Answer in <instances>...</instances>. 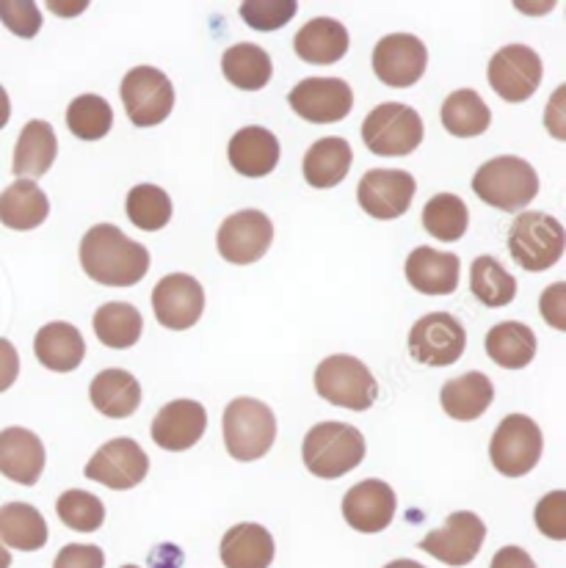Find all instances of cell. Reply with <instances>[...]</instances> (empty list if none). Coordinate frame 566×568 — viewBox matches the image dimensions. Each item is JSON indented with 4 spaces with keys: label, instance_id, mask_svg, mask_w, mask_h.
<instances>
[{
    "label": "cell",
    "instance_id": "obj_1",
    "mask_svg": "<svg viewBox=\"0 0 566 568\" xmlns=\"http://www.w3.org/2000/svg\"><path fill=\"white\" fill-rule=\"evenodd\" d=\"M81 265L89 280L109 287H133L150 271V252L119 226L98 224L83 235Z\"/></svg>",
    "mask_w": 566,
    "mask_h": 568
},
{
    "label": "cell",
    "instance_id": "obj_2",
    "mask_svg": "<svg viewBox=\"0 0 566 568\" xmlns=\"http://www.w3.org/2000/svg\"><path fill=\"white\" fill-rule=\"evenodd\" d=\"M473 193L503 213H523L539 193V174L517 155L492 158L475 172Z\"/></svg>",
    "mask_w": 566,
    "mask_h": 568
},
{
    "label": "cell",
    "instance_id": "obj_3",
    "mask_svg": "<svg viewBox=\"0 0 566 568\" xmlns=\"http://www.w3.org/2000/svg\"><path fill=\"white\" fill-rule=\"evenodd\" d=\"M304 467L315 477L337 480L356 469L365 458V439L354 425L319 423L304 436Z\"/></svg>",
    "mask_w": 566,
    "mask_h": 568
},
{
    "label": "cell",
    "instance_id": "obj_4",
    "mask_svg": "<svg viewBox=\"0 0 566 568\" xmlns=\"http://www.w3.org/2000/svg\"><path fill=\"white\" fill-rule=\"evenodd\" d=\"M276 417L254 397H235L224 408V445L235 462H257L274 447Z\"/></svg>",
    "mask_w": 566,
    "mask_h": 568
},
{
    "label": "cell",
    "instance_id": "obj_5",
    "mask_svg": "<svg viewBox=\"0 0 566 568\" xmlns=\"http://www.w3.org/2000/svg\"><path fill=\"white\" fill-rule=\"evenodd\" d=\"M566 232L550 213H519L508 230V252L519 268L547 271L564 257Z\"/></svg>",
    "mask_w": 566,
    "mask_h": 568
},
{
    "label": "cell",
    "instance_id": "obj_6",
    "mask_svg": "<svg viewBox=\"0 0 566 568\" xmlns=\"http://www.w3.org/2000/svg\"><path fill=\"white\" fill-rule=\"evenodd\" d=\"M423 119L415 108L382 102L362 122V141L378 158L412 155L423 144Z\"/></svg>",
    "mask_w": 566,
    "mask_h": 568
},
{
    "label": "cell",
    "instance_id": "obj_7",
    "mask_svg": "<svg viewBox=\"0 0 566 568\" xmlns=\"http://www.w3.org/2000/svg\"><path fill=\"white\" fill-rule=\"evenodd\" d=\"M315 392L337 408L367 412L376 403L378 384L360 359L337 354L315 367Z\"/></svg>",
    "mask_w": 566,
    "mask_h": 568
},
{
    "label": "cell",
    "instance_id": "obj_8",
    "mask_svg": "<svg viewBox=\"0 0 566 568\" xmlns=\"http://www.w3.org/2000/svg\"><path fill=\"white\" fill-rule=\"evenodd\" d=\"M545 450V436L539 425L525 414H508L489 442L492 467L503 477H523L539 464Z\"/></svg>",
    "mask_w": 566,
    "mask_h": 568
},
{
    "label": "cell",
    "instance_id": "obj_9",
    "mask_svg": "<svg viewBox=\"0 0 566 568\" xmlns=\"http://www.w3.org/2000/svg\"><path fill=\"white\" fill-rule=\"evenodd\" d=\"M119 97L135 128H155L174 108V87L155 67H135L124 75Z\"/></svg>",
    "mask_w": 566,
    "mask_h": 568
},
{
    "label": "cell",
    "instance_id": "obj_10",
    "mask_svg": "<svg viewBox=\"0 0 566 568\" xmlns=\"http://www.w3.org/2000/svg\"><path fill=\"white\" fill-rule=\"evenodd\" d=\"M464 348H467V332L448 312L423 315L410 332L412 359L426 367L456 365Z\"/></svg>",
    "mask_w": 566,
    "mask_h": 568
},
{
    "label": "cell",
    "instance_id": "obj_11",
    "mask_svg": "<svg viewBox=\"0 0 566 568\" xmlns=\"http://www.w3.org/2000/svg\"><path fill=\"white\" fill-rule=\"evenodd\" d=\"M545 67L528 44H506L489 61V87L501 100L525 102L539 89Z\"/></svg>",
    "mask_w": 566,
    "mask_h": 568
},
{
    "label": "cell",
    "instance_id": "obj_12",
    "mask_svg": "<svg viewBox=\"0 0 566 568\" xmlns=\"http://www.w3.org/2000/svg\"><path fill=\"white\" fill-rule=\"evenodd\" d=\"M271 243H274V224L260 210H241L219 226V254L232 265L257 263L260 257H265Z\"/></svg>",
    "mask_w": 566,
    "mask_h": 568
},
{
    "label": "cell",
    "instance_id": "obj_13",
    "mask_svg": "<svg viewBox=\"0 0 566 568\" xmlns=\"http://www.w3.org/2000/svg\"><path fill=\"white\" fill-rule=\"evenodd\" d=\"M484 538L486 525L481 521V516L473 514V510H458V514H451L445 519V527L423 538L421 549L432 555V558L443 560L445 566L458 568L478 558Z\"/></svg>",
    "mask_w": 566,
    "mask_h": 568
},
{
    "label": "cell",
    "instance_id": "obj_14",
    "mask_svg": "<svg viewBox=\"0 0 566 568\" xmlns=\"http://www.w3.org/2000/svg\"><path fill=\"white\" fill-rule=\"evenodd\" d=\"M428 50L412 33H390L373 48V72L393 89H410L426 75Z\"/></svg>",
    "mask_w": 566,
    "mask_h": 568
},
{
    "label": "cell",
    "instance_id": "obj_15",
    "mask_svg": "<svg viewBox=\"0 0 566 568\" xmlns=\"http://www.w3.org/2000/svg\"><path fill=\"white\" fill-rule=\"evenodd\" d=\"M417 183L410 172L401 169H371L356 185V199L367 215L378 221L401 219L412 207Z\"/></svg>",
    "mask_w": 566,
    "mask_h": 568
},
{
    "label": "cell",
    "instance_id": "obj_16",
    "mask_svg": "<svg viewBox=\"0 0 566 568\" xmlns=\"http://www.w3.org/2000/svg\"><path fill=\"white\" fill-rule=\"evenodd\" d=\"M293 113L310 124L343 122L354 108V92L340 78H307L287 94Z\"/></svg>",
    "mask_w": 566,
    "mask_h": 568
},
{
    "label": "cell",
    "instance_id": "obj_17",
    "mask_svg": "<svg viewBox=\"0 0 566 568\" xmlns=\"http://www.w3.org/2000/svg\"><path fill=\"white\" fill-rule=\"evenodd\" d=\"M150 473V456L135 439H111L87 464V477L113 491H130Z\"/></svg>",
    "mask_w": 566,
    "mask_h": 568
},
{
    "label": "cell",
    "instance_id": "obj_18",
    "mask_svg": "<svg viewBox=\"0 0 566 568\" xmlns=\"http://www.w3.org/2000/svg\"><path fill=\"white\" fill-rule=\"evenodd\" d=\"M152 310L161 326L185 332L196 326L205 312V290L189 274H169L152 290Z\"/></svg>",
    "mask_w": 566,
    "mask_h": 568
},
{
    "label": "cell",
    "instance_id": "obj_19",
    "mask_svg": "<svg viewBox=\"0 0 566 568\" xmlns=\"http://www.w3.org/2000/svg\"><path fill=\"white\" fill-rule=\"evenodd\" d=\"M208 428V412L196 400H172L152 419V442L161 450L183 453L202 439Z\"/></svg>",
    "mask_w": 566,
    "mask_h": 568
},
{
    "label": "cell",
    "instance_id": "obj_20",
    "mask_svg": "<svg viewBox=\"0 0 566 568\" xmlns=\"http://www.w3.org/2000/svg\"><path fill=\"white\" fill-rule=\"evenodd\" d=\"M395 491L384 480H362L343 497V516L356 532L387 530L395 516Z\"/></svg>",
    "mask_w": 566,
    "mask_h": 568
},
{
    "label": "cell",
    "instance_id": "obj_21",
    "mask_svg": "<svg viewBox=\"0 0 566 568\" xmlns=\"http://www.w3.org/2000/svg\"><path fill=\"white\" fill-rule=\"evenodd\" d=\"M44 473V445L33 430L6 428L0 430V475L20 486H37Z\"/></svg>",
    "mask_w": 566,
    "mask_h": 568
},
{
    "label": "cell",
    "instance_id": "obj_22",
    "mask_svg": "<svg viewBox=\"0 0 566 568\" xmlns=\"http://www.w3.org/2000/svg\"><path fill=\"white\" fill-rule=\"evenodd\" d=\"M226 158L243 178H269L280 163V139L265 128H243L230 139Z\"/></svg>",
    "mask_w": 566,
    "mask_h": 568
},
{
    "label": "cell",
    "instance_id": "obj_23",
    "mask_svg": "<svg viewBox=\"0 0 566 568\" xmlns=\"http://www.w3.org/2000/svg\"><path fill=\"white\" fill-rule=\"evenodd\" d=\"M406 282L423 295H451L458 287L462 263L456 254L421 246L406 257Z\"/></svg>",
    "mask_w": 566,
    "mask_h": 568
},
{
    "label": "cell",
    "instance_id": "obj_24",
    "mask_svg": "<svg viewBox=\"0 0 566 568\" xmlns=\"http://www.w3.org/2000/svg\"><path fill=\"white\" fill-rule=\"evenodd\" d=\"M55 155H59V141H55L53 128L48 122H42V119H31L22 128L20 139H17L11 172L20 180L37 183L39 178H44L53 169Z\"/></svg>",
    "mask_w": 566,
    "mask_h": 568
},
{
    "label": "cell",
    "instance_id": "obj_25",
    "mask_svg": "<svg viewBox=\"0 0 566 568\" xmlns=\"http://www.w3.org/2000/svg\"><path fill=\"white\" fill-rule=\"evenodd\" d=\"M33 354L48 371L72 373L81 367L83 356H87V343L72 323H44L33 339Z\"/></svg>",
    "mask_w": 566,
    "mask_h": 568
},
{
    "label": "cell",
    "instance_id": "obj_26",
    "mask_svg": "<svg viewBox=\"0 0 566 568\" xmlns=\"http://www.w3.org/2000/svg\"><path fill=\"white\" fill-rule=\"evenodd\" d=\"M274 552L276 547L271 532L254 521L230 527L222 538V547H219L226 568H269L274 564Z\"/></svg>",
    "mask_w": 566,
    "mask_h": 568
},
{
    "label": "cell",
    "instance_id": "obj_27",
    "mask_svg": "<svg viewBox=\"0 0 566 568\" xmlns=\"http://www.w3.org/2000/svg\"><path fill=\"white\" fill-rule=\"evenodd\" d=\"M293 50L307 64H337L348 53V31L340 20L315 17L296 33Z\"/></svg>",
    "mask_w": 566,
    "mask_h": 568
},
{
    "label": "cell",
    "instance_id": "obj_28",
    "mask_svg": "<svg viewBox=\"0 0 566 568\" xmlns=\"http://www.w3.org/2000/svg\"><path fill=\"white\" fill-rule=\"evenodd\" d=\"M495 400V386L489 376L473 371L464 376L445 381L443 392H439V403H443L445 414L456 419V423H473Z\"/></svg>",
    "mask_w": 566,
    "mask_h": 568
},
{
    "label": "cell",
    "instance_id": "obj_29",
    "mask_svg": "<svg viewBox=\"0 0 566 568\" xmlns=\"http://www.w3.org/2000/svg\"><path fill=\"white\" fill-rule=\"evenodd\" d=\"M89 397H92V406L100 414L111 419H124L139 412L141 384L135 381L133 373L111 367V371L94 376L92 386H89Z\"/></svg>",
    "mask_w": 566,
    "mask_h": 568
},
{
    "label": "cell",
    "instance_id": "obj_30",
    "mask_svg": "<svg viewBox=\"0 0 566 568\" xmlns=\"http://www.w3.org/2000/svg\"><path fill=\"white\" fill-rule=\"evenodd\" d=\"M354 163V152L345 139H321L304 155V180L313 189H335L343 183Z\"/></svg>",
    "mask_w": 566,
    "mask_h": 568
},
{
    "label": "cell",
    "instance_id": "obj_31",
    "mask_svg": "<svg viewBox=\"0 0 566 568\" xmlns=\"http://www.w3.org/2000/svg\"><path fill=\"white\" fill-rule=\"evenodd\" d=\"M48 213V193L31 180H17L14 185L0 193V224L9 226V230H37V226L44 224Z\"/></svg>",
    "mask_w": 566,
    "mask_h": 568
},
{
    "label": "cell",
    "instance_id": "obj_32",
    "mask_svg": "<svg viewBox=\"0 0 566 568\" xmlns=\"http://www.w3.org/2000/svg\"><path fill=\"white\" fill-rule=\"evenodd\" d=\"M486 354L497 367L506 371H523L536 356V334L525 323L506 321L497 323L486 334Z\"/></svg>",
    "mask_w": 566,
    "mask_h": 568
},
{
    "label": "cell",
    "instance_id": "obj_33",
    "mask_svg": "<svg viewBox=\"0 0 566 568\" xmlns=\"http://www.w3.org/2000/svg\"><path fill=\"white\" fill-rule=\"evenodd\" d=\"M0 541L6 549L37 552L48 544V521L28 503L3 505L0 508Z\"/></svg>",
    "mask_w": 566,
    "mask_h": 568
},
{
    "label": "cell",
    "instance_id": "obj_34",
    "mask_svg": "<svg viewBox=\"0 0 566 568\" xmlns=\"http://www.w3.org/2000/svg\"><path fill=\"white\" fill-rule=\"evenodd\" d=\"M222 72L226 81L241 92H260L269 87L274 67H271L269 53L252 42L232 44L222 59Z\"/></svg>",
    "mask_w": 566,
    "mask_h": 568
},
{
    "label": "cell",
    "instance_id": "obj_35",
    "mask_svg": "<svg viewBox=\"0 0 566 568\" xmlns=\"http://www.w3.org/2000/svg\"><path fill=\"white\" fill-rule=\"evenodd\" d=\"M141 332H144V317L133 304L111 301V304H103L94 312V334L109 348H133L141 339Z\"/></svg>",
    "mask_w": 566,
    "mask_h": 568
},
{
    "label": "cell",
    "instance_id": "obj_36",
    "mask_svg": "<svg viewBox=\"0 0 566 568\" xmlns=\"http://www.w3.org/2000/svg\"><path fill=\"white\" fill-rule=\"evenodd\" d=\"M492 122V111L478 92L473 89H458L445 97L443 102V124L456 139H475L486 133Z\"/></svg>",
    "mask_w": 566,
    "mask_h": 568
},
{
    "label": "cell",
    "instance_id": "obj_37",
    "mask_svg": "<svg viewBox=\"0 0 566 568\" xmlns=\"http://www.w3.org/2000/svg\"><path fill=\"white\" fill-rule=\"evenodd\" d=\"M469 290L484 306H508L517 295V280L495 257L484 254L469 265Z\"/></svg>",
    "mask_w": 566,
    "mask_h": 568
},
{
    "label": "cell",
    "instance_id": "obj_38",
    "mask_svg": "<svg viewBox=\"0 0 566 568\" xmlns=\"http://www.w3.org/2000/svg\"><path fill=\"white\" fill-rule=\"evenodd\" d=\"M423 226H426L428 235L439 237V241H458L469 226L467 204L456 193H437L423 207Z\"/></svg>",
    "mask_w": 566,
    "mask_h": 568
},
{
    "label": "cell",
    "instance_id": "obj_39",
    "mask_svg": "<svg viewBox=\"0 0 566 568\" xmlns=\"http://www.w3.org/2000/svg\"><path fill=\"white\" fill-rule=\"evenodd\" d=\"M113 124V111L105 97L81 94L67 108V128L81 141H100L109 135Z\"/></svg>",
    "mask_w": 566,
    "mask_h": 568
},
{
    "label": "cell",
    "instance_id": "obj_40",
    "mask_svg": "<svg viewBox=\"0 0 566 568\" xmlns=\"http://www.w3.org/2000/svg\"><path fill=\"white\" fill-rule=\"evenodd\" d=\"M130 224L144 232H158L172 221V199L158 185H135L128 193Z\"/></svg>",
    "mask_w": 566,
    "mask_h": 568
},
{
    "label": "cell",
    "instance_id": "obj_41",
    "mask_svg": "<svg viewBox=\"0 0 566 568\" xmlns=\"http://www.w3.org/2000/svg\"><path fill=\"white\" fill-rule=\"evenodd\" d=\"M55 514L64 521L70 530L75 532H94L103 527L105 521V505L103 499L94 497V494L81 491V488H70L59 497L55 503Z\"/></svg>",
    "mask_w": 566,
    "mask_h": 568
},
{
    "label": "cell",
    "instance_id": "obj_42",
    "mask_svg": "<svg viewBox=\"0 0 566 568\" xmlns=\"http://www.w3.org/2000/svg\"><path fill=\"white\" fill-rule=\"evenodd\" d=\"M299 3L293 0H246L241 6V17L254 31H276L285 28L296 17Z\"/></svg>",
    "mask_w": 566,
    "mask_h": 568
},
{
    "label": "cell",
    "instance_id": "obj_43",
    "mask_svg": "<svg viewBox=\"0 0 566 568\" xmlns=\"http://www.w3.org/2000/svg\"><path fill=\"white\" fill-rule=\"evenodd\" d=\"M0 22L14 37L33 39L42 28V11L31 0H0Z\"/></svg>",
    "mask_w": 566,
    "mask_h": 568
},
{
    "label": "cell",
    "instance_id": "obj_44",
    "mask_svg": "<svg viewBox=\"0 0 566 568\" xmlns=\"http://www.w3.org/2000/svg\"><path fill=\"white\" fill-rule=\"evenodd\" d=\"M536 527L553 541H566V491H550L536 505Z\"/></svg>",
    "mask_w": 566,
    "mask_h": 568
},
{
    "label": "cell",
    "instance_id": "obj_45",
    "mask_svg": "<svg viewBox=\"0 0 566 568\" xmlns=\"http://www.w3.org/2000/svg\"><path fill=\"white\" fill-rule=\"evenodd\" d=\"M105 555L103 549L94 544H67L59 555H55L53 568H103Z\"/></svg>",
    "mask_w": 566,
    "mask_h": 568
},
{
    "label": "cell",
    "instance_id": "obj_46",
    "mask_svg": "<svg viewBox=\"0 0 566 568\" xmlns=\"http://www.w3.org/2000/svg\"><path fill=\"white\" fill-rule=\"evenodd\" d=\"M539 310L545 321L558 332H566V284L558 282L547 287L539 298Z\"/></svg>",
    "mask_w": 566,
    "mask_h": 568
},
{
    "label": "cell",
    "instance_id": "obj_47",
    "mask_svg": "<svg viewBox=\"0 0 566 568\" xmlns=\"http://www.w3.org/2000/svg\"><path fill=\"white\" fill-rule=\"evenodd\" d=\"M17 376H20V354L9 339L0 337V392L11 389Z\"/></svg>",
    "mask_w": 566,
    "mask_h": 568
},
{
    "label": "cell",
    "instance_id": "obj_48",
    "mask_svg": "<svg viewBox=\"0 0 566 568\" xmlns=\"http://www.w3.org/2000/svg\"><path fill=\"white\" fill-rule=\"evenodd\" d=\"M489 568H536L534 558H530L525 549L519 547H503L497 549L495 558H492Z\"/></svg>",
    "mask_w": 566,
    "mask_h": 568
},
{
    "label": "cell",
    "instance_id": "obj_49",
    "mask_svg": "<svg viewBox=\"0 0 566 568\" xmlns=\"http://www.w3.org/2000/svg\"><path fill=\"white\" fill-rule=\"evenodd\" d=\"M564 94H566L564 89H558L556 97H553V102H550V113H547V124H550V130H553V135H556V139H564L562 130H558V124H564V122H562V113H558V108H562Z\"/></svg>",
    "mask_w": 566,
    "mask_h": 568
},
{
    "label": "cell",
    "instance_id": "obj_50",
    "mask_svg": "<svg viewBox=\"0 0 566 568\" xmlns=\"http://www.w3.org/2000/svg\"><path fill=\"white\" fill-rule=\"evenodd\" d=\"M89 3H72V6H67V3H50V11H59L61 17H75V14H81L83 9H87Z\"/></svg>",
    "mask_w": 566,
    "mask_h": 568
},
{
    "label": "cell",
    "instance_id": "obj_51",
    "mask_svg": "<svg viewBox=\"0 0 566 568\" xmlns=\"http://www.w3.org/2000/svg\"><path fill=\"white\" fill-rule=\"evenodd\" d=\"M9 116H11V102H9V94H6V89L0 87V130L9 124Z\"/></svg>",
    "mask_w": 566,
    "mask_h": 568
},
{
    "label": "cell",
    "instance_id": "obj_52",
    "mask_svg": "<svg viewBox=\"0 0 566 568\" xmlns=\"http://www.w3.org/2000/svg\"><path fill=\"white\" fill-rule=\"evenodd\" d=\"M384 568H426V566L415 564V560H393V564H387Z\"/></svg>",
    "mask_w": 566,
    "mask_h": 568
},
{
    "label": "cell",
    "instance_id": "obj_53",
    "mask_svg": "<svg viewBox=\"0 0 566 568\" xmlns=\"http://www.w3.org/2000/svg\"><path fill=\"white\" fill-rule=\"evenodd\" d=\"M11 566V555L9 549L3 547V541H0V568H9Z\"/></svg>",
    "mask_w": 566,
    "mask_h": 568
},
{
    "label": "cell",
    "instance_id": "obj_54",
    "mask_svg": "<svg viewBox=\"0 0 566 568\" xmlns=\"http://www.w3.org/2000/svg\"><path fill=\"white\" fill-rule=\"evenodd\" d=\"M122 568H139V566H122Z\"/></svg>",
    "mask_w": 566,
    "mask_h": 568
}]
</instances>
